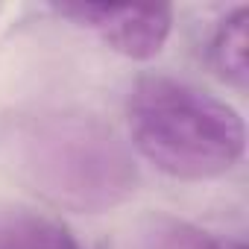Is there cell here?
Segmentation results:
<instances>
[{"label":"cell","instance_id":"cell-1","mask_svg":"<svg viewBox=\"0 0 249 249\" xmlns=\"http://www.w3.org/2000/svg\"><path fill=\"white\" fill-rule=\"evenodd\" d=\"M126 120L141 159L179 182L217 179L243 159L240 114L185 79L141 76L129 91Z\"/></svg>","mask_w":249,"mask_h":249},{"label":"cell","instance_id":"cell-2","mask_svg":"<svg viewBox=\"0 0 249 249\" xmlns=\"http://www.w3.org/2000/svg\"><path fill=\"white\" fill-rule=\"evenodd\" d=\"M21 167L50 205L76 214L111 211L138 185V164L126 141L88 114L36 120L21 138Z\"/></svg>","mask_w":249,"mask_h":249},{"label":"cell","instance_id":"cell-3","mask_svg":"<svg viewBox=\"0 0 249 249\" xmlns=\"http://www.w3.org/2000/svg\"><path fill=\"white\" fill-rule=\"evenodd\" d=\"M56 12L71 24L91 30L114 53L135 62L156 59L173 33V9L167 6L71 3V6H56Z\"/></svg>","mask_w":249,"mask_h":249},{"label":"cell","instance_id":"cell-4","mask_svg":"<svg viewBox=\"0 0 249 249\" xmlns=\"http://www.w3.org/2000/svg\"><path fill=\"white\" fill-rule=\"evenodd\" d=\"M0 249H85L59 220L18 208L0 205Z\"/></svg>","mask_w":249,"mask_h":249},{"label":"cell","instance_id":"cell-5","mask_svg":"<svg viewBox=\"0 0 249 249\" xmlns=\"http://www.w3.org/2000/svg\"><path fill=\"white\" fill-rule=\"evenodd\" d=\"M129 249H243V243L217 237L188 220L150 217L135 229Z\"/></svg>","mask_w":249,"mask_h":249},{"label":"cell","instance_id":"cell-6","mask_svg":"<svg viewBox=\"0 0 249 249\" xmlns=\"http://www.w3.org/2000/svg\"><path fill=\"white\" fill-rule=\"evenodd\" d=\"M246 24H249V12L246 6H237L234 12H229L214 36H211V65L214 71L234 88H246L249 79V62H246Z\"/></svg>","mask_w":249,"mask_h":249}]
</instances>
